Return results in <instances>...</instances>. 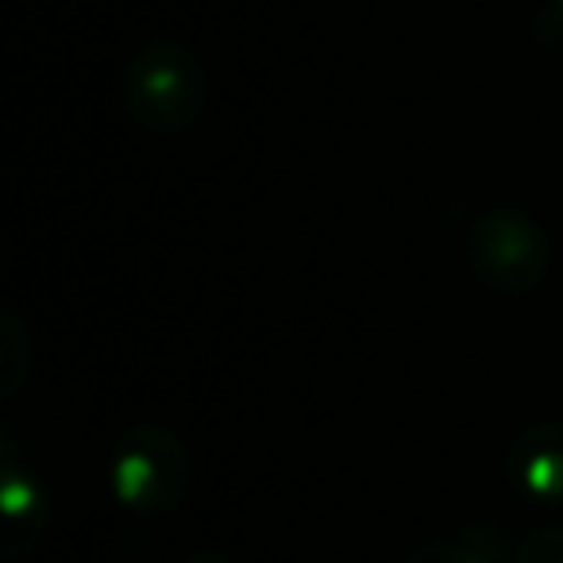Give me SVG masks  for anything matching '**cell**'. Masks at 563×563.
<instances>
[{
	"label": "cell",
	"instance_id": "5",
	"mask_svg": "<svg viewBox=\"0 0 563 563\" xmlns=\"http://www.w3.org/2000/svg\"><path fill=\"white\" fill-rule=\"evenodd\" d=\"M506 478L537 506H563V421H537L506 452Z\"/></svg>",
	"mask_w": 563,
	"mask_h": 563
},
{
	"label": "cell",
	"instance_id": "6",
	"mask_svg": "<svg viewBox=\"0 0 563 563\" xmlns=\"http://www.w3.org/2000/svg\"><path fill=\"white\" fill-rule=\"evenodd\" d=\"M32 378V332L12 306L0 309V398L12 401Z\"/></svg>",
	"mask_w": 563,
	"mask_h": 563
},
{
	"label": "cell",
	"instance_id": "11",
	"mask_svg": "<svg viewBox=\"0 0 563 563\" xmlns=\"http://www.w3.org/2000/svg\"><path fill=\"white\" fill-rule=\"evenodd\" d=\"M181 563H235L228 552H220V548H201V552H194L189 560H181Z\"/></svg>",
	"mask_w": 563,
	"mask_h": 563
},
{
	"label": "cell",
	"instance_id": "1",
	"mask_svg": "<svg viewBox=\"0 0 563 563\" xmlns=\"http://www.w3.org/2000/svg\"><path fill=\"white\" fill-rule=\"evenodd\" d=\"M128 117L155 135H178L201 120L209 104V74L186 43H143L120 78Z\"/></svg>",
	"mask_w": 563,
	"mask_h": 563
},
{
	"label": "cell",
	"instance_id": "7",
	"mask_svg": "<svg viewBox=\"0 0 563 563\" xmlns=\"http://www.w3.org/2000/svg\"><path fill=\"white\" fill-rule=\"evenodd\" d=\"M460 540H467L486 563H506L509 552H514V532L498 517H475V521H467L460 529Z\"/></svg>",
	"mask_w": 563,
	"mask_h": 563
},
{
	"label": "cell",
	"instance_id": "8",
	"mask_svg": "<svg viewBox=\"0 0 563 563\" xmlns=\"http://www.w3.org/2000/svg\"><path fill=\"white\" fill-rule=\"evenodd\" d=\"M406 563H486L467 540H424L409 552Z\"/></svg>",
	"mask_w": 563,
	"mask_h": 563
},
{
	"label": "cell",
	"instance_id": "4",
	"mask_svg": "<svg viewBox=\"0 0 563 563\" xmlns=\"http://www.w3.org/2000/svg\"><path fill=\"white\" fill-rule=\"evenodd\" d=\"M0 514H4V537L0 555L16 560L32 552L51 525V494L27 463L12 455V440L4 432V460H0Z\"/></svg>",
	"mask_w": 563,
	"mask_h": 563
},
{
	"label": "cell",
	"instance_id": "3",
	"mask_svg": "<svg viewBox=\"0 0 563 563\" xmlns=\"http://www.w3.org/2000/svg\"><path fill=\"white\" fill-rule=\"evenodd\" d=\"M467 263L498 298H529L552 271V243L529 212L494 209L467 232Z\"/></svg>",
	"mask_w": 563,
	"mask_h": 563
},
{
	"label": "cell",
	"instance_id": "9",
	"mask_svg": "<svg viewBox=\"0 0 563 563\" xmlns=\"http://www.w3.org/2000/svg\"><path fill=\"white\" fill-rule=\"evenodd\" d=\"M514 563H563V525L537 529L532 537H525V544L517 548Z\"/></svg>",
	"mask_w": 563,
	"mask_h": 563
},
{
	"label": "cell",
	"instance_id": "10",
	"mask_svg": "<svg viewBox=\"0 0 563 563\" xmlns=\"http://www.w3.org/2000/svg\"><path fill=\"white\" fill-rule=\"evenodd\" d=\"M563 27V0H548L544 16H540V32H560Z\"/></svg>",
	"mask_w": 563,
	"mask_h": 563
},
{
	"label": "cell",
	"instance_id": "2",
	"mask_svg": "<svg viewBox=\"0 0 563 563\" xmlns=\"http://www.w3.org/2000/svg\"><path fill=\"white\" fill-rule=\"evenodd\" d=\"M189 475L194 460L186 440L158 421L132 424L112 448V494L132 514H174L189 494Z\"/></svg>",
	"mask_w": 563,
	"mask_h": 563
}]
</instances>
